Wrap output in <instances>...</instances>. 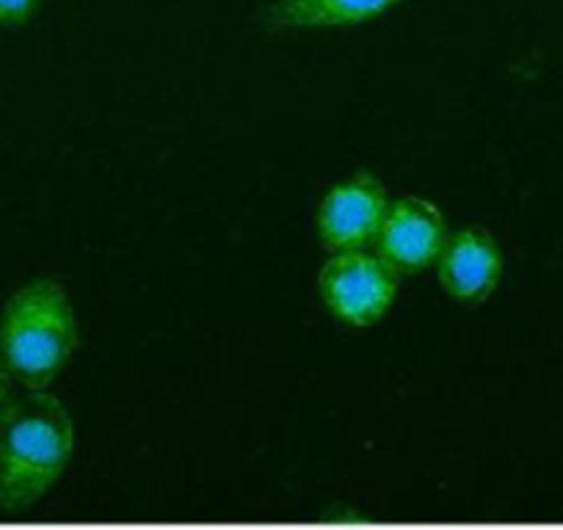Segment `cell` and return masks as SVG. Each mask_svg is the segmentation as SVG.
<instances>
[{"mask_svg":"<svg viewBox=\"0 0 563 530\" xmlns=\"http://www.w3.org/2000/svg\"><path fill=\"white\" fill-rule=\"evenodd\" d=\"M12 378H14L12 371H9L3 354H0V409L9 404V393H12Z\"/></svg>","mask_w":563,"mask_h":530,"instance_id":"9c48e42d","label":"cell"},{"mask_svg":"<svg viewBox=\"0 0 563 530\" xmlns=\"http://www.w3.org/2000/svg\"><path fill=\"white\" fill-rule=\"evenodd\" d=\"M40 0H0V25H20L34 18Z\"/></svg>","mask_w":563,"mask_h":530,"instance_id":"ba28073f","label":"cell"},{"mask_svg":"<svg viewBox=\"0 0 563 530\" xmlns=\"http://www.w3.org/2000/svg\"><path fill=\"white\" fill-rule=\"evenodd\" d=\"M387 208L389 197L382 180L360 172L327 191L316 219L318 238L334 254L367 249L376 243Z\"/></svg>","mask_w":563,"mask_h":530,"instance_id":"277c9868","label":"cell"},{"mask_svg":"<svg viewBox=\"0 0 563 530\" xmlns=\"http://www.w3.org/2000/svg\"><path fill=\"white\" fill-rule=\"evenodd\" d=\"M75 349L78 321L67 290L56 279H34L3 305L0 354L23 387H51Z\"/></svg>","mask_w":563,"mask_h":530,"instance_id":"7a4b0ae2","label":"cell"},{"mask_svg":"<svg viewBox=\"0 0 563 530\" xmlns=\"http://www.w3.org/2000/svg\"><path fill=\"white\" fill-rule=\"evenodd\" d=\"M445 241L448 227L442 210L429 199L404 197L389 202L373 246L398 274H420L437 265Z\"/></svg>","mask_w":563,"mask_h":530,"instance_id":"5b68a950","label":"cell"},{"mask_svg":"<svg viewBox=\"0 0 563 530\" xmlns=\"http://www.w3.org/2000/svg\"><path fill=\"white\" fill-rule=\"evenodd\" d=\"M404 0H274L263 12V23L276 31L340 29L378 18Z\"/></svg>","mask_w":563,"mask_h":530,"instance_id":"52a82bcc","label":"cell"},{"mask_svg":"<svg viewBox=\"0 0 563 530\" xmlns=\"http://www.w3.org/2000/svg\"><path fill=\"white\" fill-rule=\"evenodd\" d=\"M400 274L376 252H338L318 274V290L338 321L365 329L382 321L398 299Z\"/></svg>","mask_w":563,"mask_h":530,"instance_id":"3957f363","label":"cell"},{"mask_svg":"<svg viewBox=\"0 0 563 530\" xmlns=\"http://www.w3.org/2000/svg\"><path fill=\"white\" fill-rule=\"evenodd\" d=\"M73 448V418L53 395L31 389L0 409V514L36 506L64 475Z\"/></svg>","mask_w":563,"mask_h":530,"instance_id":"6da1fadb","label":"cell"},{"mask_svg":"<svg viewBox=\"0 0 563 530\" xmlns=\"http://www.w3.org/2000/svg\"><path fill=\"white\" fill-rule=\"evenodd\" d=\"M500 243L484 227H464L448 235L445 249L437 257L440 285L451 299L464 305H484L503 279Z\"/></svg>","mask_w":563,"mask_h":530,"instance_id":"8992f818","label":"cell"}]
</instances>
